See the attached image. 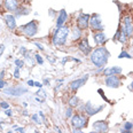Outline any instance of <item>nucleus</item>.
<instances>
[{
    "label": "nucleus",
    "instance_id": "obj_26",
    "mask_svg": "<svg viewBox=\"0 0 133 133\" xmlns=\"http://www.w3.org/2000/svg\"><path fill=\"white\" fill-rule=\"evenodd\" d=\"M36 61H37V62L39 63V64H43V63H44V60H43V57H41L39 54H36Z\"/></svg>",
    "mask_w": 133,
    "mask_h": 133
},
{
    "label": "nucleus",
    "instance_id": "obj_30",
    "mask_svg": "<svg viewBox=\"0 0 133 133\" xmlns=\"http://www.w3.org/2000/svg\"><path fill=\"white\" fill-rule=\"evenodd\" d=\"M14 77H15V78H20V71H18V68H16L15 71H14Z\"/></svg>",
    "mask_w": 133,
    "mask_h": 133
},
{
    "label": "nucleus",
    "instance_id": "obj_42",
    "mask_svg": "<svg viewBox=\"0 0 133 133\" xmlns=\"http://www.w3.org/2000/svg\"><path fill=\"white\" fill-rule=\"evenodd\" d=\"M130 88H132V91H133V82L131 83V86H130Z\"/></svg>",
    "mask_w": 133,
    "mask_h": 133
},
{
    "label": "nucleus",
    "instance_id": "obj_9",
    "mask_svg": "<svg viewBox=\"0 0 133 133\" xmlns=\"http://www.w3.org/2000/svg\"><path fill=\"white\" fill-rule=\"evenodd\" d=\"M77 24L80 30H85L87 29L90 25V15L88 14H80L77 20Z\"/></svg>",
    "mask_w": 133,
    "mask_h": 133
},
{
    "label": "nucleus",
    "instance_id": "obj_19",
    "mask_svg": "<svg viewBox=\"0 0 133 133\" xmlns=\"http://www.w3.org/2000/svg\"><path fill=\"white\" fill-rule=\"evenodd\" d=\"M80 36H82V30H80L78 26L75 28V29L72 30V37L71 38H72L74 40H78L80 38Z\"/></svg>",
    "mask_w": 133,
    "mask_h": 133
},
{
    "label": "nucleus",
    "instance_id": "obj_40",
    "mask_svg": "<svg viewBox=\"0 0 133 133\" xmlns=\"http://www.w3.org/2000/svg\"><path fill=\"white\" fill-rule=\"evenodd\" d=\"M55 130H56V132H57V133H62V132H61V130L59 129V127H55Z\"/></svg>",
    "mask_w": 133,
    "mask_h": 133
},
{
    "label": "nucleus",
    "instance_id": "obj_38",
    "mask_svg": "<svg viewBox=\"0 0 133 133\" xmlns=\"http://www.w3.org/2000/svg\"><path fill=\"white\" fill-rule=\"evenodd\" d=\"M121 133H132V130H122Z\"/></svg>",
    "mask_w": 133,
    "mask_h": 133
},
{
    "label": "nucleus",
    "instance_id": "obj_22",
    "mask_svg": "<svg viewBox=\"0 0 133 133\" xmlns=\"http://www.w3.org/2000/svg\"><path fill=\"white\" fill-rule=\"evenodd\" d=\"M118 57H119V59H131V55H130L129 53H127V52H125V51H123L122 52V53L118 55Z\"/></svg>",
    "mask_w": 133,
    "mask_h": 133
},
{
    "label": "nucleus",
    "instance_id": "obj_24",
    "mask_svg": "<svg viewBox=\"0 0 133 133\" xmlns=\"http://www.w3.org/2000/svg\"><path fill=\"white\" fill-rule=\"evenodd\" d=\"M133 129V123L132 122H126L124 124V130H132Z\"/></svg>",
    "mask_w": 133,
    "mask_h": 133
},
{
    "label": "nucleus",
    "instance_id": "obj_23",
    "mask_svg": "<svg viewBox=\"0 0 133 133\" xmlns=\"http://www.w3.org/2000/svg\"><path fill=\"white\" fill-rule=\"evenodd\" d=\"M65 117H66V118L72 117V108H71V107H69L68 109L65 110Z\"/></svg>",
    "mask_w": 133,
    "mask_h": 133
},
{
    "label": "nucleus",
    "instance_id": "obj_29",
    "mask_svg": "<svg viewBox=\"0 0 133 133\" xmlns=\"http://www.w3.org/2000/svg\"><path fill=\"white\" fill-rule=\"evenodd\" d=\"M98 92L100 93V95H101V96H102V98H103L104 100H106V101H107V102H109V100H108V99L106 98V95H104V93H103V91H102V90H101V88H99V90H98Z\"/></svg>",
    "mask_w": 133,
    "mask_h": 133
},
{
    "label": "nucleus",
    "instance_id": "obj_27",
    "mask_svg": "<svg viewBox=\"0 0 133 133\" xmlns=\"http://www.w3.org/2000/svg\"><path fill=\"white\" fill-rule=\"evenodd\" d=\"M0 106H1L2 109H8V108H9V104H8L6 101H2V102H0Z\"/></svg>",
    "mask_w": 133,
    "mask_h": 133
},
{
    "label": "nucleus",
    "instance_id": "obj_11",
    "mask_svg": "<svg viewBox=\"0 0 133 133\" xmlns=\"http://www.w3.org/2000/svg\"><path fill=\"white\" fill-rule=\"evenodd\" d=\"M106 85L108 87H112V88H117L119 87L121 84V79L118 78L116 75H112V76H108L106 78Z\"/></svg>",
    "mask_w": 133,
    "mask_h": 133
},
{
    "label": "nucleus",
    "instance_id": "obj_1",
    "mask_svg": "<svg viewBox=\"0 0 133 133\" xmlns=\"http://www.w3.org/2000/svg\"><path fill=\"white\" fill-rule=\"evenodd\" d=\"M109 55L110 54L106 47H99V48L94 49L91 53V61H92L94 65L101 68V66H103L107 63Z\"/></svg>",
    "mask_w": 133,
    "mask_h": 133
},
{
    "label": "nucleus",
    "instance_id": "obj_34",
    "mask_svg": "<svg viewBox=\"0 0 133 133\" xmlns=\"http://www.w3.org/2000/svg\"><path fill=\"white\" fill-rule=\"evenodd\" d=\"M4 51H5V46H4V45H0V56L2 55V53H4Z\"/></svg>",
    "mask_w": 133,
    "mask_h": 133
},
{
    "label": "nucleus",
    "instance_id": "obj_5",
    "mask_svg": "<svg viewBox=\"0 0 133 133\" xmlns=\"http://www.w3.org/2000/svg\"><path fill=\"white\" fill-rule=\"evenodd\" d=\"M90 25L93 31L101 32L104 29V26L102 25L101 17H100V15H98V14H94V15H92V18H90Z\"/></svg>",
    "mask_w": 133,
    "mask_h": 133
},
{
    "label": "nucleus",
    "instance_id": "obj_7",
    "mask_svg": "<svg viewBox=\"0 0 133 133\" xmlns=\"http://www.w3.org/2000/svg\"><path fill=\"white\" fill-rule=\"evenodd\" d=\"M123 30L125 32L126 37H131L133 35V22H132V18L131 16H125L123 20Z\"/></svg>",
    "mask_w": 133,
    "mask_h": 133
},
{
    "label": "nucleus",
    "instance_id": "obj_45",
    "mask_svg": "<svg viewBox=\"0 0 133 133\" xmlns=\"http://www.w3.org/2000/svg\"><path fill=\"white\" fill-rule=\"evenodd\" d=\"M8 133H13V132H8Z\"/></svg>",
    "mask_w": 133,
    "mask_h": 133
},
{
    "label": "nucleus",
    "instance_id": "obj_8",
    "mask_svg": "<svg viewBox=\"0 0 133 133\" xmlns=\"http://www.w3.org/2000/svg\"><path fill=\"white\" fill-rule=\"evenodd\" d=\"M83 109H84V111H85V114H86L87 116H93V115H95V114H98L99 111H101V110L103 109V106L94 107L93 104L88 101V102H86V104L83 107Z\"/></svg>",
    "mask_w": 133,
    "mask_h": 133
},
{
    "label": "nucleus",
    "instance_id": "obj_6",
    "mask_svg": "<svg viewBox=\"0 0 133 133\" xmlns=\"http://www.w3.org/2000/svg\"><path fill=\"white\" fill-rule=\"evenodd\" d=\"M28 92V88L23 86H17V87H8L4 90V93L7 95H13V96H20L23 95Z\"/></svg>",
    "mask_w": 133,
    "mask_h": 133
},
{
    "label": "nucleus",
    "instance_id": "obj_33",
    "mask_svg": "<svg viewBox=\"0 0 133 133\" xmlns=\"http://www.w3.org/2000/svg\"><path fill=\"white\" fill-rule=\"evenodd\" d=\"M5 85H6V83H5L2 79H0V88H4Z\"/></svg>",
    "mask_w": 133,
    "mask_h": 133
},
{
    "label": "nucleus",
    "instance_id": "obj_28",
    "mask_svg": "<svg viewBox=\"0 0 133 133\" xmlns=\"http://www.w3.org/2000/svg\"><path fill=\"white\" fill-rule=\"evenodd\" d=\"M32 119L35 121L37 124H40V121H39V118H38V114H35V115H32Z\"/></svg>",
    "mask_w": 133,
    "mask_h": 133
},
{
    "label": "nucleus",
    "instance_id": "obj_13",
    "mask_svg": "<svg viewBox=\"0 0 133 133\" xmlns=\"http://www.w3.org/2000/svg\"><path fill=\"white\" fill-rule=\"evenodd\" d=\"M78 47H79L80 52H82V53H84L85 55L90 54L91 52H92V48H91L90 44H88V39H86V38H84V39H82V41H80V43H79Z\"/></svg>",
    "mask_w": 133,
    "mask_h": 133
},
{
    "label": "nucleus",
    "instance_id": "obj_3",
    "mask_svg": "<svg viewBox=\"0 0 133 133\" xmlns=\"http://www.w3.org/2000/svg\"><path fill=\"white\" fill-rule=\"evenodd\" d=\"M71 125H72L74 129H80L82 130L84 126L87 125V118L83 115H72L71 117Z\"/></svg>",
    "mask_w": 133,
    "mask_h": 133
},
{
    "label": "nucleus",
    "instance_id": "obj_41",
    "mask_svg": "<svg viewBox=\"0 0 133 133\" xmlns=\"http://www.w3.org/2000/svg\"><path fill=\"white\" fill-rule=\"evenodd\" d=\"M44 83H45V84H49V80L48 79H45V80H44Z\"/></svg>",
    "mask_w": 133,
    "mask_h": 133
},
{
    "label": "nucleus",
    "instance_id": "obj_4",
    "mask_svg": "<svg viewBox=\"0 0 133 133\" xmlns=\"http://www.w3.org/2000/svg\"><path fill=\"white\" fill-rule=\"evenodd\" d=\"M22 32L26 36V37H32L35 36L38 31V25H37V22L36 21H31L29 23H26L25 25H23L21 28Z\"/></svg>",
    "mask_w": 133,
    "mask_h": 133
},
{
    "label": "nucleus",
    "instance_id": "obj_12",
    "mask_svg": "<svg viewBox=\"0 0 133 133\" xmlns=\"http://www.w3.org/2000/svg\"><path fill=\"white\" fill-rule=\"evenodd\" d=\"M87 76L88 75H85V77H83V78H79V79H76V80H74V82H71L70 83V88L72 91H77L78 88H80L85 83H86Z\"/></svg>",
    "mask_w": 133,
    "mask_h": 133
},
{
    "label": "nucleus",
    "instance_id": "obj_44",
    "mask_svg": "<svg viewBox=\"0 0 133 133\" xmlns=\"http://www.w3.org/2000/svg\"><path fill=\"white\" fill-rule=\"evenodd\" d=\"M132 45H133V35H132Z\"/></svg>",
    "mask_w": 133,
    "mask_h": 133
},
{
    "label": "nucleus",
    "instance_id": "obj_14",
    "mask_svg": "<svg viewBox=\"0 0 133 133\" xmlns=\"http://www.w3.org/2000/svg\"><path fill=\"white\" fill-rule=\"evenodd\" d=\"M4 2L6 9L9 10V12H15V10L18 9V5H20L18 0H5Z\"/></svg>",
    "mask_w": 133,
    "mask_h": 133
},
{
    "label": "nucleus",
    "instance_id": "obj_21",
    "mask_svg": "<svg viewBox=\"0 0 133 133\" xmlns=\"http://www.w3.org/2000/svg\"><path fill=\"white\" fill-rule=\"evenodd\" d=\"M18 16L21 15H26V14H29V9L28 8H22V9H17V12H16Z\"/></svg>",
    "mask_w": 133,
    "mask_h": 133
},
{
    "label": "nucleus",
    "instance_id": "obj_2",
    "mask_svg": "<svg viewBox=\"0 0 133 133\" xmlns=\"http://www.w3.org/2000/svg\"><path fill=\"white\" fill-rule=\"evenodd\" d=\"M69 35V29L66 26H61L55 31L53 36V45L54 46H62L65 44L66 38Z\"/></svg>",
    "mask_w": 133,
    "mask_h": 133
},
{
    "label": "nucleus",
    "instance_id": "obj_20",
    "mask_svg": "<svg viewBox=\"0 0 133 133\" xmlns=\"http://www.w3.org/2000/svg\"><path fill=\"white\" fill-rule=\"evenodd\" d=\"M79 104V99L77 98L76 95H74V96H71L70 100H69V106H70L71 108L72 107H77Z\"/></svg>",
    "mask_w": 133,
    "mask_h": 133
},
{
    "label": "nucleus",
    "instance_id": "obj_32",
    "mask_svg": "<svg viewBox=\"0 0 133 133\" xmlns=\"http://www.w3.org/2000/svg\"><path fill=\"white\" fill-rule=\"evenodd\" d=\"M72 133H84V132H83L80 129H74L72 130Z\"/></svg>",
    "mask_w": 133,
    "mask_h": 133
},
{
    "label": "nucleus",
    "instance_id": "obj_10",
    "mask_svg": "<svg viewBox=\"0 0 133 133\" xmlns=\"http://www.w3.org/2000/svg\"><path fill=\"white\" fill-rule=\"evenodd\" d=\"M93 129L98 133H107L109 130V125L104 121H96L93 123Z\"/></svg>",
    "mask_w": 133,
    "mask_h": 133
},
{
    "label": "nucleus",
    "instance_id": "obj_36",
    "mask_svg": "<svg viewBox=\"0 0 133 133\" xmlns=\"http://www.w3.org/2000/svg\"><path fill=\"white\" fill-rule=\"evenodd\" d=\"M35 86L41 88V87H43V84H41V83H38V82H35Z\"/></svg>",
    "mask_w": 133,
    "mask_h": 133
},
{
    "label": "nucleus",
    "instance_id": "obj_43",
    "mask_svg": "<svg viewBox=\"0 0 133 133\" xmlns=\"http://www.w3.org/2000/svg\"><path fill=\"white\" fill-rule=\"evenodd\" d=\"M90 133H98V132H95V131H92V132H90Z\"/></svg>",
    "mask_w": 133,
    "mask_h": 133
},
{
    "label": "nucleus",
    "instance_id": "obj_25",
    "mask_svg": "<svg viewBox=\"0 0 133 133\" xmlns=\"http://www.w3.org/2000/svg\"><path fill=\"white\" fill-rule=\"evenodd\" d=\"M15 64H16V68H18V69H20V68H22V66H23V64H24V63H23V61H21V60H15Z\"/></svg>",
    "mask_w": 133,
    "mask_h": 133
},
{
    "label": "nucleus",
    "instance_id": "obj_31",
    "mask_svg": "<svg viewBox=\"0 0 133 133\" xmlns=\"http://www.w3.org/2000/svg\"><path fill=\"white\" fill-rule=\"evenodd\" d=\"M35 45H36V46H37V47H38V48H39V49H40V51H44V49H45V48H44V47H43V45H40V44H39V43H36V41H35Z\"/></svg>",
    "mask_w": 133,
    "mask_h": 133
},
{
    "label": "nucleus",
    "instance_id": "obj_16",
    "mask_svg": "<svg viewBox=\"0 0 133 133\" xmlns=\"http://www.w3.org/2000/svg\"><path fill=\"white\" fill-rule=\"evenodd\" d=\"M5 22H6L7 26L9 28L10 30H14L16 28V20L15 16H13L12 14H8V15L5 16Z\"/></svg>",
    "mask_w": 133,
    "mask_h": 133
},
{
    "label": "nucleus",
    "instance_id": "obj_17",
    "mask_svg": "<svg viewBox=\"0 0 133 133\" xmlns=\"http://www.w3.org/2000/svg\"><path fill=\"white\" fill-rule=\"evenodd\" d=\"M122 72V68L119 66H111V68H108L103 70V75L104 76H112V75H117Z\"/></svg>",
    "mask_w": 133,
    "mask_h": 133
},
{
    "label": "nucleus",
    "instance_id": "obj_15",
    "mask_svg": "<svg viewBox=\"0 0 133 133\" xmlns=\"http://www.w3.org/2000/svg\"><path fill=\"white\" fill-rule=\"evenodd\" d=\"M68 20V14L64 9H62L59 14V16H57V20H56V26L57 28H61L63 26V24L65 23V21Z\"/></svg>",
    "mask_w": 133,
    "mask_h": 133
},
{
    "label": "nucleus",
    "instance_id": "obj_18",
    "mask_svg": "<svg viewBox=\"0 0 133 133\" xmlns=\"http://www.w3.org/2000/svg\"><path fill=\"white\" fill-rule=\"evenodd\" d=\"M94 41H95L96 45H102L107 41V37L103 32H98L94 35Z\"/></svg>",
    "mask_w": 133,
    "mask_h": 133
},
{
    "label": "nucleus",
    "instance_id": "obj_39",
    "mask_svg": "<svg viewBox=\"0 0 133 133\" xmlns=\"http://www.w3.org/2000/svg\"><path fill=\"white\" fill-rule=\"evenodd\" d=\"M6 115L7 116H12V111L9 109H6Z\"/></svg>",
    "mask_w": 133,
    "mask_h": 133
},
{
    "label": "nucleus",
    "instance_id": "obj_46",
    "mask_svg": "<svg viewBox=\"0 0 133 133\" xmlns=\"http://www.w3.org/2000/svg\"><path fill=\"white\" fill-rule=\"evenodd\" d=\"M36 133H38V132H36Z\"/></svg>",
    "mask_w": 133,
    "mask_h": 133
},
{
    "label": "nucleus",
    "instance_id": "obj_35",
    "mask_svg": "<svg viewBox=\"0 0 133 133\" xmlns=\"http://www.w3.org/2000/svg\"><path fill=\"white\" fill-rule=\"evenodd\" d=\"M16 131H17L18 133H24V132H25L23 127H17V129H16Z\"/></svg>",
    "mask_w": 133,
    "mask_h": 133
},
{
    "label": "nucleus",
    "instance_id": "obj_37",
    "mask_svg": "<svg viewBox=\"0 0 133 133\" xmlns=\"http://www.w3.org/2000/svg\"><path fill=\"white\" fill-rule=\"evenodd\" d=\"M28 85L29 86H35V82L33 80H28Z\"/></svg>",
    "mask_w": 133,
    "mask_h": 133
}]
</instances>
